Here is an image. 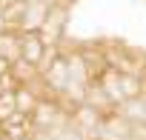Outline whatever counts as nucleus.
<instances>
[{
	"mask_svg": "<svg viewBox=\"0 0 146 140\" xmlns=\"http://www.w3.org/2000/svg\"><path fill=\"white\" fill-rule=\"evenodd\" d=\"M12 72V63L6 60V57H0V77H3V75H9Z\"/></svg>",
	"mask_w": 146,
	"mask_h": 140,
	"instance_id": "0eeeda50",
	"label": "nucleus"
},
{
	"mask_svg": "<svg viewBox=\"0 0 146 140\" xmlns=\"http://www.w3.org/2000/svg\"><path fill=\"white\" fill-rule=\"evenodd\" d=\"M43 54H46V43H43V37H37L35 32H26V34H23V46H20V57L29 60V63H35V66H40Z\"/></svg>",
	"mask_w": 146,
	"mask_h": 140,
	"instance_id": "f257e3e1",
	"label": "nucleus"
},
{
	"mask_svg": "<svg viewBox=\"0 0 146 140\" xmlns=\"http://www.w3.org/2000/svg\"><path fill=\"white\" fill-rule=\"evenodd\" d=\"M69 80H72L69 60H54V63L49 66V72H46V86H49V89H54V92H60V89H66V86H69Z\"/></svg>",
	"mask_w": 146,
	"mask_h": 140,
	"instance_id": "f03ea898",
	"label": "nucleus"
},
{
	"mask_svg": "<svg viewBox=\"0 0 146 140\" xmlns=\"http://www.w3.org/2000/svg\"><path fill=\"white\" fill-rule=\"evenodd\" d=\"M46 3H26V12H23V17H20V26L26 29V32H35V29H40V26H46Z\"/></svg>",
	"mask_w": 146,
	"mask_h": 140,
	"instance_id": "7ed1b4c3",
	"label": "nucleus"
},
{
	"mask_svg": "<svg viewBox=\"0 0 146 140\" xmlns=\"http://www.w3.org/2000/svg\"><path fill=\"white\" fill-rule=\"evenodd\" d=\"M75 126H78V129H100L103 120H100V114H98L92 106H80V109L75 112Z\"/></svg>",
	"mask_w": 146,
	"mask_h": 140,
	"instance_id": "39448f33",
	"label": "nucleus"
},
{
	"mask_svg": "<svg viewBox=\"0 0 146 140\" xmlns=\"http://www.w3.org/2000/svg\"><path fill=\"white\" fill-rule=\"evenodd\" d=\"M15 103H17V112H23V114H32L35 109H37V97H32V92L29 89H15Z\"/></svg>",
	"mask_w": 146,
	"mask_h": 140,
	"instance_id": "423d86ee",
	"label": "nucleus"
},
{
	"mask_svg": "<svg viewBox=\"0 0 146 140\" xmlns=\"http://www.w3.org/2000/svg\"><path fill=\"white\" fill-rule=\"evenodd\" d=\"M20 46H23V37H15V34H0V57H6L9 63L20 60Z\"/></svg>",
	"mask_w": 146,
	"mask_h": 140,
	"instance_id": "20e7f679",
	"label": "nucleus"
},
{
	"mask_svg": "<svg viewBox=\"0 0 146 140\" xmlns=\"http://www.w3.org/2000/svg\"><path fill=\"white\" fill-rule=\"evenodd\" d=\"M26 3H37V0H26Z\"/></svg>",
	"mask_w": 146,
	"mask_h": 140,
	"instance_id": "6e6552de",
	"label": "nucleus"
}]
</instances>
